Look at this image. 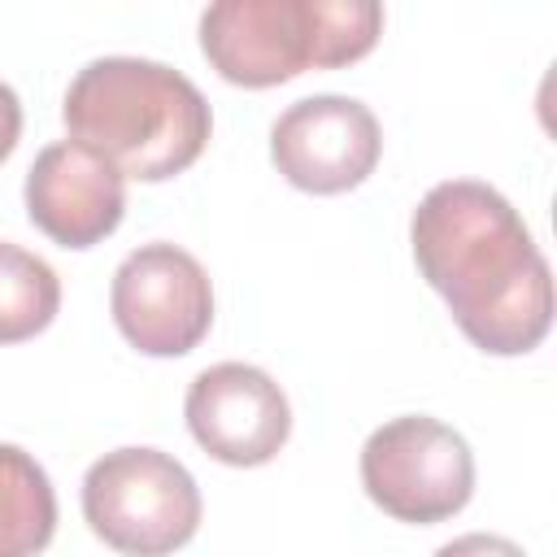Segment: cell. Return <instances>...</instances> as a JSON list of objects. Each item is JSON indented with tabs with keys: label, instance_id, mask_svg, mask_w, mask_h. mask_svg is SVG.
Returning a JSON list of instances; mask_svg holds the SVG:
<instances>
[{
	"label": "cell",
	"instance_id": "cell-1",
	"mask_svg": "<svg viewBox=\"0 0 557 557\" xmlns=\"http://www.w3.org/2000/svg\"><path fill=\"white\" fill-rule=\"evenodd\" d=\"M409 244L422 278L474 348L492 357L540 348L553 326V274L496 187L479 178L435 183L409 218Z\"/></svg>",
	"mask_w": 557,
	"mask_h": 557
},
{
	"label": "cell",
	"instance_id": "cell-2",
	"mask_svg": "<svg viewBox=\"0 0 557 557\" xmlns=\"http://www.w3.org/2000/svg\"><path fill=\"white\" fill-rule=\"evenodd\" d=\"M74 144L104 157L122 178L165 183L183 174L209 144L213 113L200 87L165 61L96 57L61 104Z\"/></svg>",
	"mask_w": 557,
	"mask_h": 557
},
{
	"label": "cell",
	"instance_id": "cell-3",
	"mask_svg": "<svg viewBox=\"0 0 557 557\" xmlns=\"http://www.w3.org/2000/svg\"><path fill=\"white\" fill-rule=\"evenodd\" d=\"M379 35L374 0H218L200 13V52L235 87H278L305 70L352 65Z\"/></svg>",
	"mask_w": 557,
	"mask_h": 557
},
{
	"label": "cell",
	"instance_id": "cell-4",
	"mask_svg": "<svg viewBox=\"0 0 557 557\" xmlns=\"http://www.w3.org/2000/svg\"><path fill=\"white\" fill-rule=\"evenodd\" d=\"M83 518L126 557H170L200 527V487L161 448H113L83 474Z\"/></svg>",
	"mask_w": 557,
	"mask_h": 557
},
{
	"label": "cell",
	"instance_id": "cell-5",
	"mask_svg": "<svg viewBox=\"0 0 557 557\" xmlns=\"http://www.w3.org/2000/svg\"><path fill=\"white\" fill-rule=\"evenodd\" d=\"M361 487L396 522H444L474 496L470 444L426 413H405L361 444Z\"/></svg>",
	"mask_w": 557,
	"mask_h": 557
},
{
	"label": "cell",
	"instance_id": "cell-6",
	"mask_svg": "<svg viewBox=\"0 0 557 557\" xmlns=\"http://www.w3.org/2000/svg\"><path fill=\"white\" fill-rule=\"evenodd\" d=\"M122 339L148 357H183L213 326V283L178 244H139L122 257L109 287Z\"/></svg>",
	"mask_w": 557,
	"mask_h": 557
},
{
	"label": "cell",
	"instance_id": "cell-7",
	"mask_svg": "<svg viewBox=\"0 0 557 557\" xmlns=\"http://www.w3.org/2000/svg\"><path fill=\"white\" fill-rule=\"evenodd\" d=\"M379 117L352 96H305L287 104L270 126V157L278 174L313 196H339L366 183L379 165Z\"/></svg>",
	"mask_w": 557,
	"mask_h": 557
},
{
	"label": "cell",
	"instance_id": "cell-8",
	"mask_svg": "<svg viewBox=\"0 0 557 557\" xmlns=\"http://www.w3.org/2000/svg\"><path fill=\"white\" fill-rule=\"evenodd\" d=\"M191 440L222 466H265L292 435V405L283 387L248 361H218L200 370L183 400Z\"/></svg>",
	"mask_w": 557,
	"mask_h": 557
},
{
	"label": "cell",
	"instance_id": "cell-9",
	"mask_svg": "<svg viewBox=\"0 0 557 557\" xmlns=\"http://www.w3.org/2000/svg\"><path fill=\"white\" fill-rule=\"evenodd\" d=\"M26 218L61 248H91L122 226L126 178L74 139L48 144L26 170Z\"/></svg>",
	"mask_w": 557,
	"mask_h": 557
},
{
	"label": "cell",
	"instance_id": "cell-10",
	"mask_svg": "<svg viewBox=\"0 0 557 557\" xmlns=\"http://www.w3.org/2000/svg\"><path fill=\"white\" fill-rule=\"evenodd\" d=\"M57 492L44 466L17 448L0 444V557H35L52 544Z\"/></svg>",
	"mask_w": 557,
	"mask_h": 557
},
{
	"label": "cell",
	"instance_id": "cell-11",
	"mask_svg": "<svg viewBox=\"0 0 557 557\" xmlns=\"http://www.w3.org/2000/svg\"><path fill=\"white\" fill-rule=\"evenodd\" d=\"M61 309V278L57 270L0 239V344H22L30 335H39Z\"/></svg>",
	"mask_w": 557,
	"mask_h": 557
},
{
	"label": "cell",
	"instance_id": "cell-12",
	"mask_svg": "<svg viewBox=\"0 0 557 557\" xmlns=\"http://www.w3.org/2000/svg\"><path fill=\"white\" fill-rule=\"evenodd\" d=\"M435 557H527V553H522L513 540H505V535L470 531V535H457V540L440 544Z\"/></svg>",
	"mask_w": 557,
	"mask_h": 557
},
{
	"label": "cell",
	"instance_id": "cell-13",
	"mask_svg": "<svg viewBox=\"0 0 557 557\" xmlns=\"http://www.w3.org/2000/svg\"><path fill=\"white\" fill-rule=\"evenodd\" d=\"M22 135V100L9 83H0V161H9V152L17 148Z\"/></svg>",
	"mask_w": 557,
	"mask_h": 557
}]
</instances>
